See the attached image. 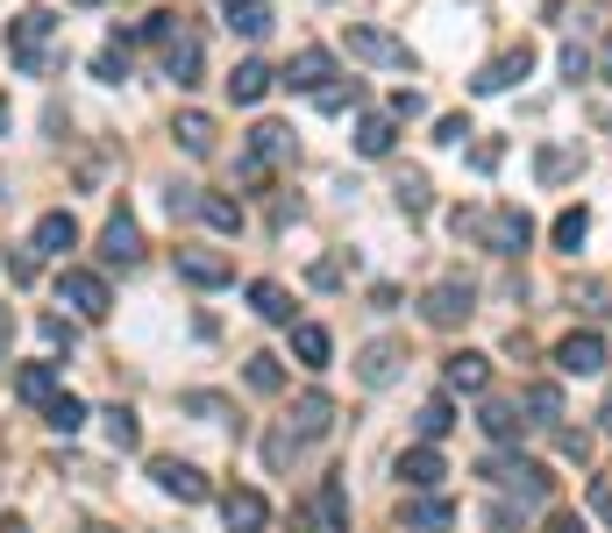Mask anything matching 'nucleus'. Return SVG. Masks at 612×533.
Returning <instances> with one entry per match:
<instances>
[{
	"mask_svg": "<svg viewBox=\"0 0 612 533\" xmlns=\"http://www.w3.org/2000/svg\"><path fill=\"white\" fill-rule=\"evenodd\" d=\"M442 385H449L456 399H485V385H491V363L477 356V348H456V356L442 363Z\"/></svg>",
	"mask_w": 612,
	"mask_h": 533,
	"instance_id": "ddd939ff",
	"label": "nucleus"
},
{
	"mask_svg": "<svg viewBox=\"0 0 612 533\" xmlns=\"http://www.w3.org/2000/svg\"><path fill=\"white\" fill-rule=\"evenodd\" d=\"M221 520H229V533H264L271 526V506H264V491H229L221 498Z\"/></svg>",
	"mask_w": 612,
	"mask_h": 533,
	"instance_id": "6ab92c4d",
	"label": "nucleus"
},
{
	"mask_svg": "<svg viewBox=\"0 0 612 533\" xmlns=\"http://www.w3.org/2000/svg\"><path fill=\"white\" fill-rule=\"evenodd\" d=\"M271 164H292V129H286V121H257V129H249L243 178H264Z\"/></svg>",
	"mask_w": 612,
	"mask_h": 533,
	"instance_id": "39448f33",
	"label": "nucleus"
},
{
	"mask_svg": "<svg viewBox=\"0 0 612 533\" xmlns=\"http://www.w3.org/2000/svg\"><path fill=\"white\" fill-rule=\"evenodd\" d=\"M164 79L171 86H200V36H178V43H164Z\"/></svg>",
	"mask_w": 612,
	"mask_h": 533,
	"instance_id": "412c9836",
	"label": "nucleus"
},
{
	"mask_svg": "<svg viewBox=\"0 0 612 533\" xmlns=\"http://www.w3.org/2000/svg\"><path fill=\"white\" fill-rule=\"evenodd\" d=\"M57 307H71L79 320H108L114 292H108V278H100V270H79V264H65V270H57Z\"/></svg>",
	"mask_w": 612,
	"mask_h": 533,
	"instance_id": "f03ea898",
	"label": "nucleus"
},
{
	"mask_svg": "<svg viewBox=\"0 0 612 533\" xmlns=\"http://www.w3.org/2000/svg\"><path fill=\"white\" fill-rule=\"evenodd\" d=\"M0 533H29V526H22V520H8V526H0Z\"/></svg>",
	"mask_w": 612,
	"mask_h": 533,
	"instance_id": "052dcab7",
	"label": "nucleus"
},
{
	"mask_svg": "<svg viewBox=\"0 0 612 533\" xmlns=\"http://www.w3.org/2000/svg\"><path fill=\"white\" fill-rule=\"evenodd\" d=\"M136 36H143V43H157V51H164V43H178V36H186V29H178V14H171V8H157L151 22L136 29Z\"/></svg>",
	"mask_w": 612,
	"mask_h": 533,
	"instance_id": "4c0bfd02",
	"label": "nucleus"
},
{
	"mask_svg": "<svg viewBox=\"0 0 612 533\" xmlns=\"http://www.w3.org/2000/svg\"><path fill=\"white\" fill-rule=\"evenodd\" d=\"M563 79H591V51H585V43H563Z\"/></svg>",
	"mask_w": 612,
	"mask_h": 533,
	"instance_id": "c03bdc74",
	"label": "nucleus"
},
{
	"mask_svg": "<svg viewBox=\"0 0 612 533\" xmlns=\"http://www.w3.org/2000/svg\"><path fill=\"white\" fill-rule=\"evenodd\" d=\"M599 420H605V434H612V391H605V413H599Z\"/></svg>",
	"mask_w": 612,
	"mask_h": 533,
	"instance_id": "bf43d9fd",
	"label": "nucleus"
},
{
	"mask_svg": "<svg viewBox=\"0 0 612 533\" xmlns=\"http://www.w3.org/2000/svg\"><path fill=\"white\" fill-rule=\"evenodd\" d=\"M313 533H349V484L342 477L313 484Z\"/></svg>",
	"mask_w": 612,
	"mask_h": 533,
	"instance_id": "4468645a",
	"label": "nucleus"
},
{
	"mask_svg": "<svg viewBox=\"0 0 612 533\" xmlns=\"http://www.w3.org/2000/svg\"><path fill=\"white\" fill-rule=\"evenodd\" d=\"M8 278H14V285L36 278V249H14V256H8Z\"/></svg>",
	"mask_w": 612,
	"mask_h": 533,
	"instance_id": "3c124183",
	"label": "nucleus"
},
{
	"mask_svg": "<svg viewBox=\"0 0 612 533\" xmlns=\"http://www.w3.org/2000/svg\"><path fill=\"white\" fill-rule=\"evenodd\" d=\"M591 512H599V520L612 526V484H605V477H599V484H591Z\"/></svg>",
	"mask_w": 612,
	"mask_h": 533,
	"instance_id": "5fc2aeb1",
	"label": "nucleus"
},
{
	"mask_svg": "<svg viewBox=\"0 0 612 533\" xmlns=\"http://www.w3.org/2000/svg\"><path fill=\"white\" fill-rule=\"evenodd\" d=\"M442 477H449V463H442V448H427V441H413V448L399 455V484H407V491H442Z\"/></svg>",
	"mask_w": 612,
	"mask_h": 533,
	"instance_id": "f8f14e48",
	"label": "nucleus"
},
{
	"mask_svg": "<svg viewBox=\"0 0 612 533\" xmlns=\"http://www.w3.org/2000/svg\"><path fill=\"white\" fill-rule=\"evenodd\" d=\"M71 8H100V0H71Z\"/></svg>",
	"mask_w": 612,
	"mask_h": 533,
	"instance_id": "e2e57ef3",
	"label": "nucleus"
},
{
	"mask_svg": "<svg viewBox=\"0 0 612 533\" xmlns=\"http://www.w3.org/2000/svg\"><path fill=\"white\" fill-rule=\"evenodd\" d=\"M143 256V227H136V213H108V227H100V264H136Z\"/></svg>",
	"mask_w": 612,
	"mask_h": 533,
	"instance_id": "9b49d317",
	"label": "nucleus"
},
{
	"mask_svg": "<svg viewBox=\"0 0 612 533\" xmlns=\"http://www.w3.org/2000/svg\"><path fill=\"white\" fill-rule=\"evenodd\" d=\"M93 71H100L108 86H122V79H129V43H108V51L93 57Z\"/></svg>",
	"mask_w": 612,
	"mask_h": 533,
	"instance_id": "ea45409f",
	"label": "nucleus"
},
{
	"mask_svg": "<svg viewBox=\"0 0 612 533\" xmlns=\"http://www.w3.org/2000/svg\"><path fill=\"white\" fill-rule=\"evenodd\" d=\"M385 114H392V121H413V114H421V93H392V107H385Z\"/></svg>",
	"mask_w": 612,
	"mask_h": 533,
	"instance_id": "864d4df0",
	"label": "nucleus"
},
{
	"mask_svg": "<svg viewBox=\"0 0 612 533\" xmlns=\"http://www.w3.org/2000/svg\"><path fill=\"white\" fill-rule=\"evenodd\" d=\"M249 307H257V320H271V327H292V299H286V285L257 278V285H249Z\"/></svg>",
	"mask_w": 612,
	"mask_h": 533,
	"instance_id": "cd10ccee",
	"label": "nucleus"
},
{
	"mask_svg": "<svg viewBox=\"0 0 612 533\" xmlns=\"http://www.w3.org/2000/svg\"><path fill=\"white\" fill-rule=\"evenodd\" d=\"M456 526V506L442 491H413L407 498V533H449Z\"/></svg>",
	"mask_w": 612,
	"mask_h": 533,
	"instance_id": "a211bd4d",
	"label": "nucleus"
},
{
	"mask_svg": "<svg viewBox=\"0 0 612 533\" xmlns=\"http://www.w3.org/2000/svg\"><path fill=\"white\" fill-rule=\"evenodd\" d=\"M599 71H605V79H612V36L599 43Z\"/></svg>",
	"mask_w": 612,
	"mask_h": 533,
	"instance_id": "4d7b16f0",
	"label": "nucleus"
},
{
	"mask_svg": "<svg viewBox=\"0 0 612 533\" xmlns=\"http://www.w3.org/2000/svg\"><path fill=\"white\" fill-rule=\"evenodd\" d=\"M527 71H534V51H527V43H513V51H499V57H491V65L470 79V93H513Z\"/></svg>",
	"mask_w": 612,
	"mask_h": 533,
	"instance_id": "1a4fd4ad",
	"label": "nucleus"
},
{
	"mask_svg": "<svg viewBox=\"0 0 612 533\" xmlns=\"http://www.w3.org/2000/svg\"><path fill=\"white\" fill-rule=\"evenodd\" d=\"M485 434H491V441H520V434H527V420H520V406L491 399V406H485Z\"/></svg>",
	"mask_w": 612,
	"mask_h": 533,
	"instance_id": "f704fd0d",
	"label": "nucleus"
},
{
	"mask_svg": "<svg viewBox=\"0 0 612 533\" xmlns=\"http://www.w3.org/2000/svg\"><path fill=\"white\" fill-rule=\"evenodd\" d=\"M14 391H22L29 406H51L57 399V363H22V370H14Z\"/></svg>",
	"mask_w": 612,
	"mask_h": 533,
	"instance_id": "bb28decb",
	"label": "nucleus"
},
{
	"mask_svg": "<svg viewBox=\"0 0 612 533\" xmlns=\"http://www.w3.org/2000/svg\"><path fill=\"white\" fill-rule=\"evenodd\" d=\"M520 413H534V426H556L563 420V391L556 385H527L520 391Z\"/></svg>",
	"mask_w": 612,
	"mask_h": 533,
	"instance_id": "2f4dec72",
	"label": "nucleus"
},
{
	"mask_svg": "<svg viewBox=\"0 0 612 533\" xmlns=\"http://www.w3.org/2000/svg\"><path fill=\"white\" fill-rule=\"evenodd\" d=\"M463 135H470V114H442L435 121V143H463Z\"/></svg>",
	"mask_w": 612,
	"mask_h": 533,
	"instance_id": "09e8293b",
	"label": "nucleus"
},
{
	"mask_svg": "<svg viewBox=\"0 0 612 533\" xmlns=\"http://www.w3.org/2000/svg\"><path fill=\"white\" fill-rule=\"evenodd\" d=\"M548 235H556V249H563V256H577V249H585V235H591V213H585V207H563Z\"/></svg>",
	"mask_w": 612,
	"mask_h": 533,
	"instance_id": "c756f323",
	"label": "nucleus"
},
{
	"mask_svg": "<svg viewBox=\"0 0 612 533\" xmlns=\"http://www.w3.org/2000/svg\"><path fill=\"white\" fill-rule=\"evenodd\" d=\"M229 93H235V107H257L264 93H271V65H264V57H243L235 79H229Z\"/></svg>",
	"mask_w": 612,
	"mask_h": 533,
	"instance_id": "b1692460",
	"label": "nucleus"
},
{
	"mask_svg": "<svg viewBox=\"0 0 612 533\" xmlns=\"http://www.w3.org/2000/svg\"><path fill=\"white\" fill-rule=\"evenodd\" d=\"M36 334H43L51 348H71V342H79V327H71L65 313H43V320H36Z\"/></svg>",
	"mask_w": 612,
	"mask_h": 533,
	"instance_id": "a19ab883",
	"label": "nucleus"
},
{
	"mask_svg": "<svg viewBox=\"0 0 612 533\" xmlns=\"http://www.w3.org/2000/svg\"><path fill=\"white\" fill-rule=\"evenodd\" d=\"M585 171V157H577L570 143H542L534 149V178H542V186H563V178H577Z\"/></svg>",
	"mask_w": 612,
	"mask_h": 533,
	"instance_id": "4be33fe9",
	"label": "nucleus"
},
{
	"mask_svg": "<svg viewBox=\"0 0 612 533\" xmlns=\"http://www.w3.org/2000/svg\"><path fill=\"white\" fill-rule=\"evenodd\" d=\"M178 278L200 285V292H214V285H229V278H235V264H229L221 249H178Z\"/></svg>",
	"mask_w": 612,
	"mask_h": 533,
	"instance_id": "2eb2a0df",
	"label": "nucleus"
},
{
	"mask_svg": "<svg viewBox=\"0 0 612 533\" xmlns=\"http://www.w3.org/2000/svg\"><path fill=\"white\" fill-rule=\"evenodd\" d=\"M392 143H399V121L392 114H364V121H356V149H364V157H392Z\"/></svg>",
	"mask_w": 612,
	"mask_h": 533,
	"instance_id": "a878e982",
	"label": "nucleus"
},
{
	"mask_svg": "<svg viewBox=\"0 0 612 533\" xmlns=\"http://www.w3.org/2000/svg\"><path fill=\"white\" fill-rule=\"evenodd\" d=\"M278 86H292V93H327V86H335V51H321V43L292 51V65H286Z\"/></svg>",
	"mask_w": 612,
	"mask_h": 533,
	"instance_id": "0eeeda50",
	"label": "nucleus"
},
{
	"mask_svg": "<svg viewBox=\"0 0 612 533\" xmlns=\"http://www.w3.org/2000/svg\"><path fill=\"white\" fill-rule=\"evenodd\" d=\"M292 356H300L307 370H327V363H335V342H327V327H313V320H292Z\"/></svg>",
	"mask_w": 612,
	"mask_h": 533,
	"instance_id": "5701e85b",
	"label": "nucleus"
},
{
	"mask_svg": "<svg viewBox=\"0 0 612 533\" xmlns=\"http://www.w3.org/2000/svg\"><path fill=\"white\" fill-rule=\"evenodd\" d=\"M399 370H407V348H399V342H370L364 356H356V377H364L370 391H385Z\"/></svg>",
	"mask_w": 612,
	"mask_h": 533,
	"instance_id": "f3484780",
	"label": "nucleus"
},
{
	"mask_svg": "<svg viewBox=\"0 0 612 533\" xmlns=\"http://www.w3.org/2000/svg\"><path fill=\"white\" fill-rule=\"evenodd\" d=\"M164 207H171V221H178V213H200V192H192V186H171V192H164Z\"/></svg>",
	"mask_w": 612,
	"mask_h": 533,
	"instance_id": "8fccbe9b",
	"label": "nucleus"
},
{
	"mask_svg": "<svg viewBox=\"0 0 612 533\" xmlns=\"http://www.w3.org/2000/svg\"><path fill=\"white\" fill-rule=\"evenodd\" d=\"M307 278H313V285H342V256H321V264H313Z\"/></svg>",
	"mask_w": 612,
	"mask_h": 533,
	"instance_id": "603ef678",
	"label": "nucleus"
},
{
	"mask_svg": "<svg viewBox=\"0 0 612 533\" xmlns=\"http://www.w3.org/2000/svg\"><path fill=\"white\" fill-rule=\"evenodd\" d=\"M349 57L385 65V71H413V51L392 36V29H378V22H349Z\"/></svg>",
	"mask_w": 612,
	"mask_h": 533,
	"instance_id": "20e7f679",
	"label": "nucleus"
},
{
	"mask_svg": "<svg viewBox=\"0 0 612 533\" xmlns=\"http://www.w3.org/2000/svg\"><path fill=\"white\" fill-rule=\"evenodd\" d=\"M8 121H14V114H8V93H0V143H8Z\"/></svg>",
	"mask_w": 612,
	"mask_h": 533,
	"instance_id": "13d9d810",
	"label": "nucleus"
},
{
	"mask_svg": "<svg viewBox=\"0 0 612 533\" xmlns=\"http://www.w3.org/2000/svg\"><path fill=\"white\" fill-rule=\"evenodd\" d=\"M327 426H335V399H327V391H300V406H292V441H321Z\"/></svg>",
	"mask_w": 612,
	"mask_h": 533,
	"instance_id": "aec40b11",
	"label": "nucleus"
},
{
	"mask_svg": "<svg viewBox=\"0 0 612 533\" xmlns=\"http://www.w3.org/2000/svg\"><path fill=\"white\" fill-rule=\"evenodd\" d=\"M221 14H229L235 36H264L271 29V0H221Z\"/></svg>",
	"mask_w": 612,
	"mask_h": 533,
	"instance_id": "c85d7f7f",
	"label": "nucleus"
},
{
	"mask_svg": "<svg viewBox=\"0 0 612 533\" xmlns=\"http://www.w3.org/2000/svg\"><path fill=\"white\" fill-rule=\"evenodd\" d=\"M178 406H186V413H200V420H221V413H229V399H221V391H186Z\"/></svg>",
	"mask_w": 612,
	"mask_h": 533,
	"instance_id": "37998d69",
	"label": "nucleus"
},
{
	"mask_svg": "<svg viewBox=\"0 0 612 533\" xmlns=\"http://www.w3.org/2000/svg\"><path fill=\"white\" fill-rule=\"evenodd\" d=\"M200 221L221 227V235H243V207H235L229 192H200Z\"/></svg>",
	"mask_w": 612,
	"mask_h": 533,
	"instance_id": "7c9ffc66",
	"label": "nucleus"
},
{
	"mask_svg": "<svg viewBox=\"0 0 612 533\" xmlns=\"http://www.w3.org/2000/svg\"><path fill=\"white\" fill-rule=\"evenodd\" d=\"M100 426H108V448L114 455H129L143 441V426H136V413H129V406H108V413H100Z\"/></svg>",
	"mask_w": 612,
	"mask_h": 533,
	"instance_id": "72a5a7b5",
	"label": "nucleus"
},
{
	"mask_svg": "<svg viewBox=\"0 0 612 533\" xmlns=\"http://www.w3.org/2000/svg\"><path fill=\"white\" fill-rule=\"evenodd\" d=\"M0 356H8V320H0Z\"/></svg>",
	"mask_w": 612,
	"mask_h": 533,
	"instance_id": "680f3d73",
	"label": "nucleus"
},
{
	"mask_svg": "<svg viewBox=\"0 0 612 533\" xmlns=\"http://www.w3.org/2000/svg\"><path fill=\"white\" fill-rule=\"evenodd\" d=\"M556 448H563V455H570V463H585V455H591V441H585V434H577V426H556Z\"/></svg>",
	"mask_w": 612,
	"mask_h": 533,
	"instance_id": "de8ad7c7",
	"label": "nucleus"
},
{
	"mask_svg": "<svg viewBox=\"0 0 612 533\" xmlns=\"http://www.w3.org/2000/svg\"><path fill=\"white\" fill-rule=\"evenodd\" d=\"M548 533H591V526L577 520V512H556V520H548Z\"/></svg>",
	"mask_w": 612,
	"mask_h": 533,
	"instance_id": "6e6d98bb",
	"label": "nucleus"
},
{
	"mask_svg": "<svg viewBox=\"0 0 612 533\" xmlns=\"http://www.w3.org/2000/svg\"><path fill=\"white\" fill-rule=\"evenodd\" d=\"M527 242H534V221H527L520 207H491V213H485V249H491V256H520Z\"/></svg>",
	"mask_w": 612,
	"mask_h": 533,
	"instance_id": "6e6552de",
	"label": "nucleus"
},
{
	"mask_svg": "<svg viewBox=\"0 0 612 533\" xmlns=\"http://www.w3.org/2000/svg\"><path fill=\"white\" fill-rule=\"evenodd\" d=\"M392 200L407 207V213H427V178L421 171H399V186H392Z\"/></svg>",
	"mask_w": 612,
	"mask_h": 533,
	"instance_id": "58836bf2",
	"label": "nucleus"
},
{
	"mask_svg": "<svg viewBox=\"0 0 612 533\" xmlns=\"http://www.w3.org/2000/svg\"><path fill=\"white\" fill-rule=\"evenodd\" d=\"M43 426H51V434H79V426H86V399H71V391H57V399L43 406Z\"/></svg>",
	"mask_w": 612,
	"mask_h": 533,
	"instance_id": "473e14b6",
	"label": "nucleus"
},
{
	"mask_svg": "<svg viewBox=\"0 0 612 533\" xmlns=\"http://www.w3.org/2000/svg\"><path fill=\"white\" fill-rule=\"evenodd\" d=\"M249 391H264V399H271V391H286V363H278V356H249Z\"/></svg>",
	"mask_w": 612,
	"mask_h": 533,
	"instance_id": "e433bc0d",
	"label": "nucleus"
},
{
	"mask_svg": "<svg viewBox=\"0 0 612 533\" xmlns=\"http://www.w3.org/2000/svg\"><path fill=\"white\" fill-rule=\"evenodd\" d=\"M29 249H36V256H65V249H79V221H71L65 207H51V213L36 221V235H29Z\"/></svg>",
	"mask_w": 612,
	"mask_h": 533,
	"instance_id": "dca6fc26",
	"label": "nucleus"
},
{
	"mask_svg": "<svg viewBox=\"0 0 612 533\" xmlns=\"http://www.w3.org/2000/svg\"><path fill=\"white\" fill-rule=\"evenodd\" d=\"M470 313H477V285H470V278L427 285V299H421V320H427V327H463Z\"/></svg>",
	"mask_w": 612,
	"mask_h": 533,
	"instance_id": "7ed1b4c3",
	"label": "nucleus"
},
{
	"mask_svg": "<svg viewBox=\"0 0 612 533\" xmlns=\"http://www.w3.org/2000/svg\"><path fill=\"white\" fill-rule=\"evenodd\" d=\"M413 426H421V441H427V448H435V441H442V434H449V426H456V413H449V399H427L421 413H413Z\"/></svg>",
	"mask_w": 612,
	"mask_h": 533,
	"instance_id": "c9c22d12",
	"label": "nucleus"
},
{
	"mask_svg": "<svg viewBox=\"0 0 612 533\" xmlns=\"http://www.w3.org/2000/svg\"><path fill=\"white\" fill-rule=\"evenodd\" d=\"M292 455H300V441H292V426H278V434L264 441V463H271V469H286Z\"/></svg>",
	"mask_w": 612,
	"mask_h": 533,
	"instance_id": "79ce46f5",
	"label": "nucleus"
},
{
	"mask_svg": "<svg viewBox=\"0 0 612 533\" xmlns=\"http://www.w3.org/2000/svg\"><path fill=\"white\" fill-rule=\"evenodd\" d=\"M556 370L563 377H599L605 370V342H599V334H563V342H556Z\"/></svg>",
	"mask_w": 612,
	"mask_h": 533,
	"instance_id": "9d476101",
	"label": "nucleus"
},
{
	"mask_svg": "<svg viewBox=\"0 0 612 533\" xmlns=\"http://www.w3.org/2000/svg\"><path fill=\"white\" fill-rule=\"evenodd\" d=\"M51 36H57V14H51V8H22V14H8V57H14V71H29V79L57 71Z\"/></svg>",
	"mask_w": 612,
	"mask_h": 533,
	"instance_id": "f257e3e1",
	"label": "nucleus"
},
{
	"mask_svg": "<svg viewBox=\"0 0 612 533\" xmlns=\"http://www.w3.org/2000/svg\"><path fill=\"white\" fill-rule=\"evenodd\" d=\"M313 107H321V114H342V107H356V79H349V86H327V93H313Z\"/></svg>",
	"mask_w": 612,
	"mask_h": 533,
	"instance_id": "a18cd8bd",
	"label": "nucleus"
},
{
	"mask_svg": "<svg viewBox=\"0 0 612 533\" xmlns=\"http://www.w3.org/2000/svg\"><path fill=\"white\" fill-rule=\"evenodd\" d=\"M151 484H157L164 498H178V506H200V498H214V484H207L192 463H178V455H157V463H151Z\"/></svg>",
	"mask_w": 612,
	"mask_h": 533,
	"instance_id": "423d86ee",
	"label": "nucleus"
},
{
	"mask_svg": "<svg viewBox=\"0 0 612 533\" xmlns=\"http://www.w3.org/2000/svg\"><path fill=\"white\" fill-rule=\"evenodd\" d=\"M171 135H178V149H186V157H207V149H214V121H207L200 107H186V114L171 121Z\"/></svg>",
	"mask_w": 612,
	"mask_h": 533,
	"instance_id": "393cba45",
	"label": "nucleus"
},
{
	"mask_svg": "<svg viewBox=\"0 0 612 533\" xmlns=\"http://www.w3.org/2000/svg\"><path fill=\"white\" fill-rule=\"evenodd\" d=\"M499 157H505V143H499V135H485V143L470 149V171H499Z\"/></svg>",
	"mask_w": 612,
	"mask_h": 533,
	"instance_id": "49530a36",
	"label": "nucleus"
}]
</instances>
